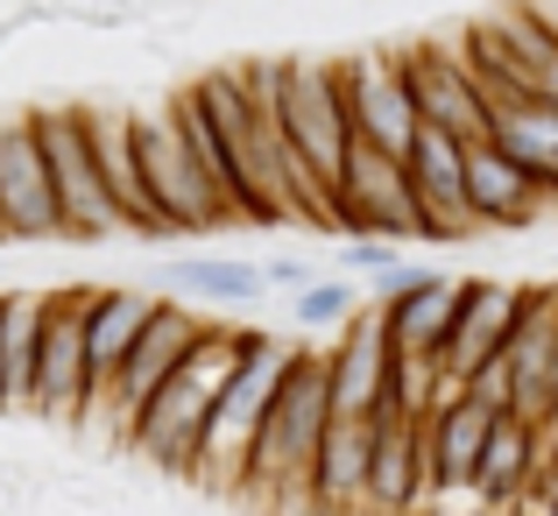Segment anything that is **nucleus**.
<instances>
[{"mask_svg": "<svg viewBox=\"0 0 558 516\" xmlns=\"http://www.w3.org/2000/svg\"><path fill=\"white\" fill-rule=\"evenodd\" d=\"M255 340H262V326H227V319H219V326L205 333V347L163 382V396L135 418V432H128V460H142L149 475H163V481H191L198 446H205V424H213V404H219V389L233 382V368L247 361Z\"/></svg>", "mask_w": 558, "mask_h": 516, "instance_id": "obj_1", "label": "nucleus"}, {"mask_svg": "<svg viewBox=\"0 0 558 516\" xmlns=\"http://www.w3.org/2000/svg\"><path fill=\"white\" fill-rule=\"evenodd\" d=\"M332 432V368H326V347H298L283 389L269 404V424H262V446H255V467H247V489L241 503H255L262 516L290 509V503H312V467H318V446Z\"/></svg>", "mask_w": 558, "mask_h": 516, "instance_id": "obj_2", "label": "nucleus"}, {"mask_svg": "<svg viewBox=\"0 0 558 516\" xmlns=\"http://www.w3.org/2000/svg\"><path fill=\"white\" fill-rule=\"evenodd\" d=\"M262 85V99L276 107L290 149L304 156V170L318 177V191H340L347 164H354L361 135H354V99H347V71L326 64V57H262L247 64Z\"/></svg>", "mask_w": 558, "mask_h": 516, "instance_id": "obj_3", "label": "nucleus"}, {"mask_svg": "<svg viewBox=\"0 0 558 516\" xmlns=\"http://www.w3.org/2000/svg\"><path fill=\"white\" fill-rule=\"evenodd\" d=\"M298 347L304 340L262 333V340L247 347V361L233 368V382L219 389L213 424H205V446H198V467H191V489H198L205 503H241L247 467H255V446H262V424H269V404H276V389H283Z\"/></svg>", "mask_w": 558, "mask_h": 516, "instance_id": "obj_4", "label": "nucleus"}, {"mask_svg": "<svg viewBox=\"0 0 558 516\" xmlns=\"http://www.w3.org/2000/svg\"><path fill=\"white\" fill-rule=\"evenodd\" d=\"M28 121H36L43 164H50L57 205H64V241L71 248H99V241H113V233H128L121 205H113L107 177H99V149H93L85 107H28Z\"/></svg>", "mask_w": 558, "mask_h": 516, "instance_id": "obj_5", "label": "nucleus"}, {"mask_svg": "<svg viewBox=\"0 0 558 516\" xmlns=\"http://www.w3.org/2000/svg\"><path fill=\"white\" fill-rule=\"evenodd\" d=\"M135 149H142V177H149V199H156V213H163L170 233H213V227L233 219L227 191L213 184V170L198 164V149H191L178 107L135 113Z\"/></svg>", "mask_w": 558, "mask_h": 516, "instance_id": "obj_6", "label": "nucleus"}, {"mask_svg": "<svg viewBox=\"0 0 558 516\" xmlns=\"http://www.w3.org/2000/svg\"><path fill=\"white\" fill-rule=\"evenodd\" d=\"M213 326H219V319L191 312L184 298H163V304H156L149 333L135 340V353H128V368H121V382H113V404H107V446H113V453H128L135 418L156 404V396H163V382L205 347V333H213Z\"/></svg>", "mask_w": 558, "mask_h": 516, "instance_id": "obj_7", "label": "nucleus"}, {"mask_svg": "<svg viewBox=\"0 0 558 516\" xmlns=\"http://www.w3.org/2000/svg\"><path fill=\"white\" fill-rule=\"evenodd\" d=\"M332 227L354 233V241H396V248L424 241V205H417V184H410L403 156H381L361 142L340 191H332Z\"/></svg>", "mask_w": 558, "mask_h": 516, "instance_id": "obj_8", "label": "nucleus"}, {"mask_svg": "<svg viewBox=\"0 0 558 516\" xmlns=\"http://www.w3.org/2000/svg\"><path fill=\"white\" fill-rule=\"evenodd\" d=\"M85 304H93V284L50 290V312H43V353H36V410H28V418H43V424H71V432H78L85 410H93Z\"/></svg>", "mask_w": 558, "mask_h": 516, "instance_id": "obj_9", "label": "nucleus"}, {"mask_svg": "<svg viewBox=\"0 0 558 516\" xmlns=\"http://www.w3.org/2000/svg\"><path fill=\"white\" fill-rule=\"evenodd\" d=\"M156 290H128V284H93V304H85V361H93V410H85L78 432L107 446V404H113V382H121L128 353L149 333L156 319Z\"/></svg>", "mask_w": 558, "mask_h": 516, "instance_id": "obj_10", "label": "nucleus"}, {"mask_svg": "<svg viewBox=\"0 0 558 516\" xmlns=\"http://www.w3.org/2000/svg\"><path fill=\"white\" fill-rule=\"evenodd\" d=\"M0 227L8 241H64V205H57L50 164H43V142L28 113L0 121Z\"/></svg>", "mask_w": 558, "mask_h": 516, "instance_id": "obj_11", "label": "nucleus"}, {"mask_svg": "<svg viewBox=\"0 0 558 516\" xmlns=\"http://www.w3.org/2000/svg\"><path fill=\"white\" fill-rule=\"evenodd\" d=\"M403 57V79L410 93H417V121L438 128V135H460V142H488L495 135V113L488 99H481L474 71H466V57L452 50V43H410Z\"/></svg>", "mask_w": 558, "mask_h": 516, "instance_id": "obj_12", "label": "nucleus"}, {"mask_svg": "<svg viewBox=\"0 0 558 516\" xmlns=\"http://www.w3.org/2000/svg\"><path fill=\"white\" fill-rule=\"evenodd\" d=\"M509 382H517V418L537 439H558V284H523Z\"/></svg>", "mask_w": 558, "mask_h": 516, "instance_id": "obj_13", "label": "nucleus"}, {"mask_svg": "<svg viewBox=\"0 0 558 516\" xmlns=\"http://www.w3.org/2000/svg\"><path fill=\"white\" fill-rule=\"evenodd\" d=\"M332 368V418H381L389 410V382H396V340H389V319L368 298L326 347Z\"/></svg>", "mask_w": 558, "mask_h": 516, "instance_id": "obj_14", "label": "nucleus"}, {"mask_svg": "<svg viewBox=\"0 0 558 516\" xmlns=\"http://www.w3.org/2000/svg\"><path fill=\"white\" fill-rule=\"evenodd\" d=\"M347 99H354V135L368 142L381 156H410V142H417V93H410L403 79V57L396 50H361L347 57Z\"/></svg>", "mask_w": 558, "mask_h": 516, "instance_id": "obj_15", "label": "nucleus"}, {"mask_svg": "<svg viewBox=\"0 0 558 516\" xmlns=\"http://www.w3.org/2000/svg\"><path fill=\"white\" fill-rule=\"evenodd\" d=\"M410 184H417V205H424V241H481V219H474V199H466V142L460 135H438V128H417L410 142Z\"/></svg>", "mask_w": 558, "mask_h": 516, "instance_id": "obj_16", "label": "nucleus"}, {"mask_svg": "<svg viewBox=\"0 0 558 516\" xmlns=\"http://www.w3.org/2000/svg\"><path fill=\"white\" fill-rule=\"evenodd\" d=\"M517 319H523V284H502V276H466L460 326H452L446 353H438V368H446L452 389H466L488 361H502L509 340H517Z\"/></svg>", "mask_w": 558, "mask_h": 516, "instance_id": "obj_17", "label": "nucleus"}, {"mask_svg": "<svg viewBox=\"0 0 558 516\" xmlns=\"http://www.w3.org/2000/svg\"><path fill=\"white\" fill-rule=\"evenodd\" d=\"M85 121H93L99 177H107L113 205H121V227L135 233V241H149V248L178 241V233L163 227V213H156V199H149V177H142V149H135V113H128V107H85Z\"/></svg>", "mask_w": 558, "mask_h": 516, "instance_id": "obj_18", "label": "nucleus"}, {"mask_svg": "<svg viewBox=\"0 0 558 516\" xmlns=\"http://www.w3.org/2000/svg\"><path fill=\"white\" fill-rule=\"evenodd\" d=\"M381 319H389V340L403 361H438L460 326V304H466V276H446V269H424L410 290L396 298H375Z\"/></svg>", "mask_w": 558, "mask_h": 516, "instance_id": "obj_19", "label": "nucleus"}, {"mask_svg": "<svg viewBox=\"0 0 558 516\" xmlns=\"http://www.w3.org/2000/svg\"><path fill=\"white\" fill-rule=\"evenodd\" d=\"M432 503V467H424V424L403 410L375 418V481H368V516H417Z\"/></svg>", "mask_w": 558, "mask_h": 516, "instance_id": "obj_20", "label": "nucleus"}, {"mask_svg": "<svg viewBox=\"0 0 558 516\" xmlns=\"http://www.w3.org/2000/svg\"><path fill=\"white\" fill-rule=\"evenodd\" d=\"M488 432L495 418L474 404V396H452L424 418V467H432V503L446 495H474V475H481V453H488Z\"/></svg>", "mask_w": 558, "mask_h": 516, "instance_id": "obj_21", "label": "nucleus"}, {"mask_svg": "<svg viewBox=\"0 0 558 516\" xmlns=\"http://www.w3.org/2000/svg\"><path fill=\"white\" fill-rule=\"evenodd\" d=\"M375 481V418H332L312 467V509L318 516H368Z\"/></svg>", "mask_w": 558, "mask_h": 516, "instance_id": "obj_22", "label": "nucleus"}, {"mask_svg": "<svg viewBox=\"0 0 558 516\" xmlns=\"http://www.w3.org/2000/svg\"><path fill=\"white\" fill-rule=\"evenodd\" d=\"M466 199H474V219L481 227H531L545 213V191L537 177L502 149V142H466Z\"/></svg>", "mask_w": 558, "mask_h": 516, "instance_id": "obj_23", "label": "nucleus"}, {"mask_svg": "<svg viewBox=\"0 0 558 516\" xmlns=\"http://www.w3.org/2000/svg\"><path fill=\"white\" fill-rule=\"evenodd\" d=\"M156 290H170V298H198L213 304V312H255L262 298H269V269L247 255H178L156 269Z\"/></svg>", "mask_w": 558, "mask_h": 516, "instance_id": "obj_24", "label": "nucleus"}, {"mask_svg": "<svg viewBox=\"0 0 558 516\" xmlns=\"http://www.w3.org/2000/svg\"><path fill=\"white\" fill-rule=\"evenodd\" d=\"M43 312H50V290H8V298H0V404H8V418H28V410H36Z\"/></svg>", "mask_w": 558, "mask_h": 516, "instance_id": "obj_25", "label": "nucleus"}, {"mask_svg": "<svg viewBox=\"0 0 558 516\" xmlns=\"http://www.w3.org/2000/svg\"><path fill=\"white\" fill-rule=\"evenodd\" d=\"M537 481H545V439H537L523 418H495L488 453H481V475H474V503L481 509H517Z\"/></svg>", "mask_w": 558, "mask_h": 516, "instance_id": "obj_26", "label": "nucleus"}, {"mask_svg": "<svg viewBox=\"0 0 558 516\" xmlns=\"http://www.w3.org/2000/svg\"><path fill=\"white\" fill-rule=\"evenodd\" d=\"M495 142H502V149L537 177V191H545V199H558V107L531 99V107L502 113V121H495Z\"/></svg>", "mask_w": 558, "mask_h": 516, "instance_id": "obj_27", "label": "nucleus"}, {"mask_svg": "<svg viewBox=\"0 0 558 516\" xmlns=\"http://www.w3.org/2000/svg\"><path fill=\"white\" fill-rule=\"evenodd\" d=\"M361 304H368V298L354 290V276H318L312 290L290 298V319H298V333H340Z\"/></svg>", "mask_w": 558, "mask_h": 516, "instance_id": "obj_28", "label": "nucleus"}, {"mask_svg": "<svg viewBox=\"0 0 558 516\" xmlns=\"http://www.w3.org/2000/svg\"><path fill=\"white\" fill-rule=\"evenodd\" d=\"M403 248L396 241H347L340 255H332V276H361V284H389L396 269H403Z\"/></svg>", "mask_w": 558, "mask_h": 516, "instance_id": "obj_29", "label": "nucleus"}, {"mask_svg": "<svg viewBox=\"0 0 558 516\" xmlns=\"http://www.w3.org/2000/svg\"><path fill=\"white\" fill-rule=\"evenodd\" d=\"M262 269H269V290H290V298H298V290H312L318 276H326L312 255H269Z\"/></svg>", "mask_w": 558, "mask_h": 516, "instance_id": "obj_30", "label": "nucleus"}, {"mask_svg": "<svg viewBox=\"0 0 558 516\" xmlns=\"http://www.w3.org/2000/svg\"><path fill=\"white\" fill-rule=\"evenodd\" d=\"M0 418H8V404H0Z\"/></svg>", "mask_w": 558, "mask_h": 516, "instance_id": "obj_31", "label": "nucleus"}, {"mask_svg": "<svg viewBox=\"0 0 558 516\" xmlns=\"http://www.w3.org/2000/svg\"><path fill=\"white\" fill-rule=\"evenodd\" d=\"M0 241H8V227H0Z\"/></svg>", "mask_w": 558, "mask_h": 516, "instance_id": "obj_32", "label": "nucleus"}]
</instances>
